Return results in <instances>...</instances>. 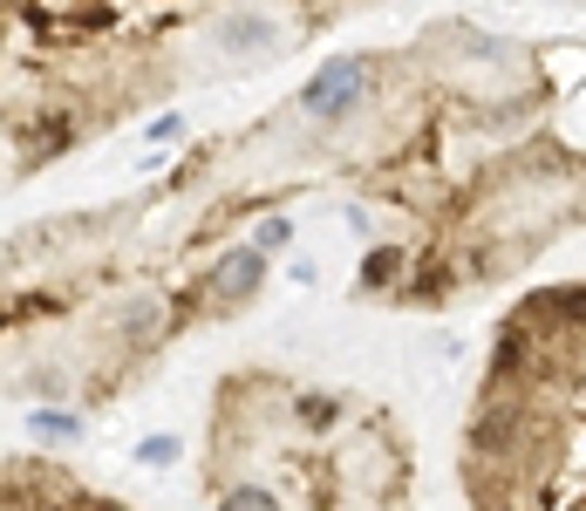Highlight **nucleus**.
I'll return each mask as SVG.
<instances>
[{
  "instance_id": "6",
  "label": "nucleus",
  "mask_w": 586,
  "mask_h": 511,
  "mask_svg": "<svg viewBox=\"0 0 586 511\" xmlns=\"http://www.w3.org/2000/svg\"><path fill=\"white\" fill-rule=\"evenodd\" d=\"M28 429H35V437H75L83 423H75V416H48V409H41V416H28Z\"/></svg>"
},
{
  "instance_id": "3",
  "label": "nucleus",
  "mask_w": 586,
  "mask_h": 511,
  "mask_svg": "<svg viewBox=\"0 0 586 511\" xmlns=\"http://www.w3.org/2000/svg\"><path fill=\"white\" fill-rule=\"evenodd\" d=\"M402 266H410V252H402V246H375V252H369V266H362V279H354V287H362V294H382V287H389V279L402 273Z\"/></svg>"
},
{
  "instance_id": "4",
  "label": "nucleus",
  "mask_w": 586,
  "mask_h": 511,
  "mask_svg": "<svg viewBox=\"0 0 586 511\" xmlns=\"http://www.w3.org/2000/svg\"><path fill=\"white\" fill-rule=\"evenodd\" d=\"M219 498L225 504H279L273 484H219Z\"/></svg>"
},
{
  "instance_id": "5",
  "label": "nucleus",
  "mask_w": 586,
  "mask_h": 511,
  "mask_svg": "<svg viewBox=\"0 0 586 511\" xmlns=\"http://www.w3.org/2000/svg\"><path fill=\"white\" fill-rule=\"evenodd\" d=\"M137 450H144V464H150V471H164V464H177V437H144Z\"/></svg>"
},
{
  "instance_id": "2",
  "label": "nucleus",
  "mask_w": 586,
  "mask_h": 511,
  "mask_svg": "<svg viewBox=\"0 0 586 511\" xmlns=\"http://www.w3.org/2000/svg\"><path fill=\"white\" fill-rule=\"evenodd\" d=\"M260 279H266V246H239V252H225V260L212 266V307H239L260 294Z\"/></svg>"
},
{
  "instance_id": "7",
  "label": "nucleus",
  "mask_w": 586,
  "mask_h": 511,
  "mask_svg": "<svg viewBox=\"0 0 586 511\" xmlns=\"http://www.w3.org/2000/svg\"><path fill=\"white\" fill-rule=\"evenodd\" d=\"M287 239H294V225H287V219H266V225H260V246H266V252H279Z\"/></svg>"
},
{
  "instance_id": "1",
  "label": "nucleus",
  "mask_w": 586,
  "mask_h": 511,
  "mask_svg": "<svg viewBox=\"0 0 586 511\" xmlns=\"http://www.w3.org/2000/svg\"><path fill=\"white\" fill-rule=\"evenodd\" d=\"M354 96H362V62H327L314 83H300V102H294V110L314 116V123H335V116L354 110Z\"/></svg>"
}]
</instances>
